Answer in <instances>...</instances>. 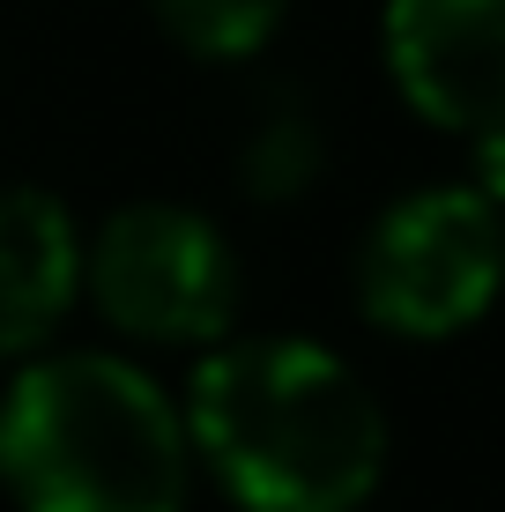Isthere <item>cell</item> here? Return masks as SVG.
I'll return each instance as SVG.
<instances>
[{"label": "cell", "mask_w": 505, "mask_h": 512, "mask_svg": "<svg viewBox=\"0 0 505 512\" xmlns=\"http://www.w3.org/2000/svg\"><path fill=\"white\" fill-rule=\"evenodd\" d=\"M82 297V223L60 193H0V364H30Z\"/></svg>", "instance_id": "cell-6"}, {"label": "cell", "mask_w": 505, "mask_h": 512, "mask_svg": "<svg viewBox=\"0 0 505 512\" xmlns=\"http://www.w3.org/2000/svg\"><path fill=\"white\" fill-rule=\"evenodd\" d=\"M186 446L246 512H357L387 468L379 394L312 334H238L186 379Z\"/></svg>", "instance_id": "cell-1"}, {"label": "cell", "mask_w": 505, "mask_h": 512, "mask_svg": "<svg viewBox=\"0 0 505 512\" xmlns=\"http://www.w3.org/2000/svg\"><path fill=\"white\" fill-rule=\"evenodd\" d=\"M0 490L15 512H186V416L127 357H30L0 394Z\"/></svg>", "instance_id": "cell-2"}, {"label": "cell", "mask_w": 505, "mask_h": 512, "mask_svg": "<svg viewBox=\"0 0 505 512\" xmlns=\"http://www.w3.org/2000/svg\"><path fill=\"white\" fill-rule=\"evenodd\" d=\"M476 164H483V179H476V186H483V193H491V201L505 208V141H491V149H476Z\"/></svg>", "instance_id": "cell-9"}, {"label": "cell", "mask_w": 505, "mask_h": 512, "mask_svg": "<svg viewBox=\"0 0 505 512\" xmlns=\"http://www.w3.org/2000/svg\"><path fill=\"white\" fill-rule=\"evenodd\" d=\"M379 52L416 119L468 149L505 141V0H387Z\"/></svg>", "instance_id": "cell-5"}, {"label": "cell", "mask_w": 505, "mask_h": 512, "mask_svg": "<svg viewBox=\"0 0 505 512\" xmlns=\"http://www.w3.org/2000/svg\"><path fill=\"white\" fill-rule=\"evenodd\" d=\"M505 290V208L483 186H416L357 245V305L379 334L446 342Z\"/></svg>", "instance_id": "cell-3"}, {"label": "cell", "mask_w": 505, "mask_h": 512, "mask_svg": "<svg viewBox=\"0 0 505 512\" xmlns=\"http://www.w3.org/2000/svg\"><path fill=\"white\" fill-rule=\"evenodd\" d=\"M164 38L194 60H253L283 30L290 0H149Z\"/></svg>", "instance_id": "cell-7"}, {"label": "cell", "mask_w": 505, "mask_h": 512, "mask_svg": "<svg viewBox=\"0 0 505 512\" xmlns=\"http://www.w3.org/2000/svg\"><path fill=\"white\" fill-rule=\"evenodd\" d=\"M312 171H320V127H312L298 104L268 112L246 141V186L260 201H290V193L312 186Z\"/></svg>", "instance_id": "cell-8"}, {"label": "cell", "mask_w": 505, "mask_h": 512, "mask_svg": "<svg viewBox=\"0 0 505 512\" xmlns=\"http://www.w3.org/2000/svg\"><path fill=\"white\" fill-rule=\"evenodd\" d=\"M82 290L127 342L216 349L238 320V253L201 208L127 201L82 245Z\"/></svg>", "instance_id": "cell-4"}]
</instances>
